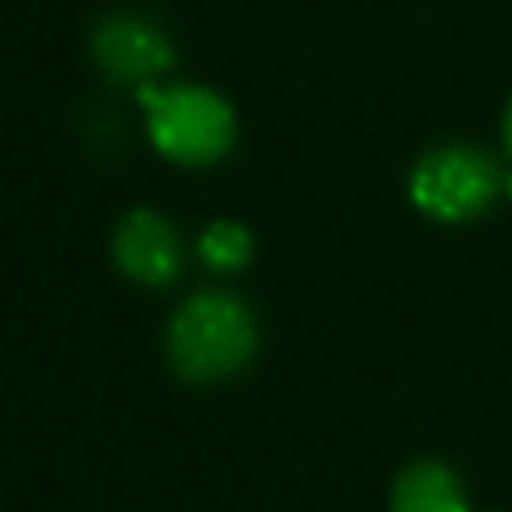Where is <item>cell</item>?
Wrapping results in <instances>:
<instances>
[{"instance_id": "ba28073f", "label": "cell", "mask_w": 512, "mask_h": 512, "mask_svg": "<svg viewBox=\"0 0 512 512\" xmlns=\"http://www.w3.org/2000/svg\"><path fill=\"white\" fill-rule=\"evenodd\" d=\"M504 148H508V156H512V104H508V112H504Z\"/></svg>"}, {"instance_id": "277c9868", "label": "cell", "mask_w": 512, "mask_h": 512, "mask_svg": "<svg viewBox=\"0 0 512 512\" xmlns=\"http://www.w3.org/2000/svg\"><path fill=\"white\" fill-rule=\"evenodd\" d=\"M88 52L104 76L124 84H152L176 60L168 32L136 12H108L88 36Z\"/></svg>"}, {"instance_id": "7a4b0ae2", "label": "cell", "mask_w": 512, "mask_h": 512, "mask_svg": "<svg viewBox=\"0 0 512 512\" xmlns=\"http://www.w3.org/2000/svg\"><path fill=\"white\" fill-rule=\"evenodd\" d=\"M140 104L148 108V136L156 152L176 164H212L236 140V116L224 96L200 84L156 88L140 84Z\"/></svg>"}, {"instance_id": "6da1fadb", "label": "cell", "mask_w": 512, "mask_h": 512, "mask_svg": "<svg viewBox=\"0 0 512 512\" xmlns=\"http://www.w3.org/2000/svg\"><path fill=\"white\" fill-rule=\"evenodd\" d=\"M256 352V320L232 292H196L180 304L168 328V360L192 380H220L244 368Z\"/></svg>"}, {"instance_id": "52a82bcc", "label": "cell", "mask_w": 512, "mask_h": 512, "mask_svg": "<svg viewBox=\"0 0 512 512\" xmlns=\"http://www.w3.org/2000/svg\"><path fill=\"white\" fill-rule=\"evenodd\" d=\"M200 256L216 272H236L252 260V232L236 220H216L200 236Z\"/></svg>"}, {"instance_id": "3957f363", "label": "cell", "mask_w": 512, "mask_h": 512, "mask_svg": "<svg viewBox=\"0 0 512 512\" xmlns=\"http://www.w3.org/2000/svg\"><path fill=\"white\" fill-rule=\"evenodd\" d=\"M504 188V176L496 172V164L472 148V144H444L432 148L416 160L412 176H408V196L412 204L444 224H460L480 216L496 192Z\"/></svg>"}, {"instance_id": "5b68a950", "label": "cell", "mask_w": 512, "mask_h": 512, "mask_svg": "<svg viewBox=\"0 0 512 512\" xmlns=\"http://www.w3.org/2000/svg\"><path fill=\"white\" fill-rule=\"evenodd\" d=\"M112 256L120 264V272L136 284H172L180 276V264H184V248H180V236L176 228L140 208V212H128L116 228V240H112Z\"/></svg>"}, {"instance_id": "9c48e42d", "label": "cell", "mask_w": 512, "mask_h": 512, "mask_svg": "<svg viewBox=\"0 0 512 512\" xmlns=\"http://www.w3.org/2000/svg\"><path fill=\"white\" fill-rule=\"evenodd\" d=\"M504 192H508V196H512V172H508V176H504Z\"/></svg>"}, {"instance_id": "8992f818", "label": "cell", "mask_w": 512, "mask_h": 512, "mask_svg": "<svg viewBox=\"0 0 512 512\" xmlns=\"http://www.w3.org/2000/svg\"><path fill=\"white\" fill-rule=\"evenodd\" d=\"M392 512H468V496L448 464L416 460L392 484Z\"/></svg>"}]
</instances>
